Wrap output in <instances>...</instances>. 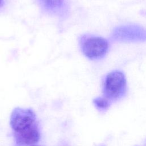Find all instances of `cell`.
Wrapping results in <instances>:
<instances>
[{"mask_svg":"<svg viewBox=\"0 0 146 146\" xmlns=\"http://www.w3.org/2000/svg\"><path fill=\"white\" fill-rule=\"evenodd\" d=\"M79 45L84 56L91 60L103 59L107 54L110 47L106 39L91 34L80 35Z\"/></svg>","mask_w":146,"mask_h":146,"instance_id":"obj_1","label":"cell"},{"mask_svg":"<svg viewBox=\"0 0 146 146\" xmlns=\"http://www.w3.org/2000/svg\"><path fill=\"white\" fill-rule=\"evenodd\" d=\"M127 88V79L123 71L113 70L106 75L103 80V92L108 99H116L122 97Z\"/></svg>","mask_w":146,"mask_h":146,"instance_id":"obj_2","label":"cell"},{"mask_svg":"<svg viewBox=\"0 0 146 146\" xmlns=\"http://www.w3.org/2000/svg\"><path fill=\"white\" fill-rule=\"evenodd\" d=\"M111 37L120 42H146V29L137 24L120 25L113 30Z\"/></svg>","mask_w":146,"mask_h":146,"instance_id":"obj_3","label":"cell"},{"mask_svg":"<svg viewBox=\"0 0 146 146\" xmlns=\"http://www.w3.org/2000/svg\"><path fill=\"white\" fill-rule=\"evenodd\" d=\"M10 123L14 133L25 131L38 123L36 116L32 110L19 107L13 110Z\"/></svg>","mask_w":146,"mask_h":146,"instance_id":"obj_4","label":"cell"},{"mask_svg":"<svg viewBox=\"0 0 146 146\" xmlns=\"http://www.w3.org/2000/svg\"><path fill=\"white\" fill-rule=\"evenodd\" d=\"M42 11L48 15L65 17L68 13V0H37Z\"/></svg>","mask_w":146,"mask_h":146,"instance_id":"obj_5","label":"cell"},{"mask_svg":"<svg viewBox=\"0 0 146 146\" xmlns=\"http://www.w3.org/2000/svg\"><path fill=\"white\" fill-rule=\"evenodd\" d=\"M15 141L19 145H31L36 143L40 139L38 123L18 133H14Z\"/></svg>","mask_w":146,"mask_h":146,"instance_id":"obj_6","label":"cell"},{"mask_svg":"<svg viewBox=\"0 0 146 146\" xmlns=\"http://www.w3.org/2000/svg\"><path fill=\"white\" fill-rule=\"evenodd\" d=\"M4 3H5L4 0H0V7L3 6V5H4Z\"/></svg>","mask_w":146,"mask_h":146,"instance_id":"obj_7","label":"cell"}]
</instances>
